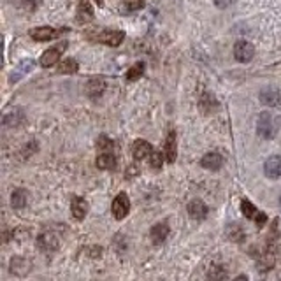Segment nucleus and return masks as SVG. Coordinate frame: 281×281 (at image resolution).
<instances>
[{"label":"nucleus","mask_w":281,"mask_h":281,"mask_svg":"<svg viewBox=\"0 0 281 281\" xmlns=\"http://www.w3.org/2000/svg\"><path fill=\"white\" fill-rule=\"evenodd\" d=\"M279 118L272 113H262L258 116V121H257V132L262 139H274L278 135V130H279Z\"/></svg>","instance_id":"1"},{"label":"nucleus","mask_w":281,"mask_h":281,"mask_svg":"<svg viewBox=\"0 0 281 281\" xmlns=\"http://www.w3.org/2000/svg\"><path fill=\"white\" fill-rule=\"evenodd\" d=\"M95 41L102 44H108L111 48H116L125 41V33L121 30H102L100 33H97Z\"/></svg>","instance_id":"2"},{"label":"nucleus","mask_w":281,"mask_h":281,"mask_svg":"<svg viewBox=\"0 0 281 281\" xmlns=\"http://www.w3.org/2000/svg\"><path fill=\"white\" fill-rule=\"evenodd\" d=\"M65 48H67V43H60L58 46L49 48L48 51H44L43 55H41V65H43L44 69H48V67L56 65V62H58L60 56L63 55V51H65Z\"/></svg>","instance_id":"3"},{"label":"nucleus","mask_w":281,"mask_h":281,"mask_svg":"<svg viewBox=\"0 0 281 281\" xmlns=\"http://www.w3.org/2000/svg\"><path fill=\"white\" fill-rule=\"evenodd\" d=\"M113 216L116 220H123L130 211V199L127 197V193H118L116 199L113 200Z\"/></svg>","instance_id":"4"},{"label":"nucleus","mask_w":281,"mask_h":281,"mask_svg":"<svg viewBox=\"0 0 281 281\" xmlns=\"http://www.w3.org/2000/svg\"><path fill=\"white\" fill-rule=\"evenodd\" d=\"M253 55H255V48H253L252 43H248V41H239V43H235V46H234L235 60L246 63L253 58Z\"/></svg>","instance_id":"5"},{"label":"nucleus","mask_w":281,"mask_h":281,"mask_svg":"<svg viewBox=\"0 0 281 281\" xmlns=\"http://www.w3.org/2000/svg\"><path fill=\"white\" fill-rule=\"evenodd\" d=\"M258 98H260L262 104L267 106V108H278L281 102V93L278 88H274V86H267V88L262 90Z\"/></svg>","instance_id":"6"},{"label":"nucleus","mask_w":281,"mask_h":281,"mask_svg":"<svg viewBox=\"0 0 281 281\" xmlns=\"http://www.w3.org/2000/svg\"><path fill=\"white\" fill-rule=\"evenodd\" d=\"M241 211L242 215L246 216L248 220H255V222L258 223V225H264V223H267V216H265V213L258 211L255 206H253L250 200H242L241 202Z\"/></svg>","instance_id":"7"},{"label":"nucleus","mask_w":281,"mask_h":281,"mask_svg":"<svg viewBox=\"0 0 281 281\" xmlns=\"http://www.w3.org/2000/svg\"><path fill=\"white\" fill-rule=\"evenodd\" d=\"M58 237H56L53 232H44L39 235V239H37V246H39L41 252L44 253H53L58 250Z\"/></svg>","instance_id":"8"},{"label":"nucleus","mask_w":281,"mask_h":281,"mask_svg":"<svg viewBox=\"0 0 281 281\" xmlns=\"http://www.w3.org/2000/svg\"><path fill=\"white\" fill-rule=\"evenodd\" d=\"M151 153H153V148H151V144L148 143V140L137 139L134 143V146H132V155H134V158L137 162H143V160H146V158H150Z\"/></svg>","instance_id":"9"},{"label":"nucleus","mask_w":281,"mask_h":281,"mask_svg":"<svg viewBox=\"0 0 281 281\" xmlns=\"http://www.w3.org/2000/svg\"><path fill=\"white\" fill-rule=\"evenodd\" d=\"M30 37L37 43H48V41H53L58 37V32L51 26H39V28H33L30 32Z\"/></svg>","instance_id":"10"},{"label":"nucleus","mask_w":281,"mask_h":281,"mask_svg":"<svg viewBox=\"0 0 281 281\" xmlns=\"http://www.w3.org/2000/svg\"><path fill=\"white\" fill-rule=\"evenodd\" d=\"M32 269V264H30L28 258H23V257H14L11 260V265H9V271L13 272L14 276H26Z\"/></svg>","instance_id":"11"},{"label":"nucleus","mask_w":281,"mask_h":281,"mask_svg":"<svg viewBox=\"0 0 281 281\" xmlns=\"http://www.w3.org/2000/svg\"><path fill=\"white\" fill-rule=\"evenodd\" d=\"M264 172L271 180H278L281 178V157L274 155V157L267 158V162L264 164Z\"/></svg>","instance_id":"12"},{"label":"nucleus","mask_w":281,"mask_h":281,"mask_svg":"<svg viewBox=\"0 0 281 281\" xmlns=\"http://www.w3.org/2000/svg\"><path fill=\"white\" fill-rule=\"evenodd\" d=\"M76 18H78V23H90L93 20V7L88 0H81L78 6V13H76Z\"/></svg>","instance_id":"13"},{"label":"nucleus","mask_w":281,"mask_h":281,"mask_svg":"<svg viewBox=\"0 0 281 281\" xmlns=\"http://www.w3.org/2000/svg\"><path fill=\"white\" fill-rule=\"evenodd\" d=\"M176 157H178V146H176V132L170 130L167 134V139H165V160L169 164H174L176 162Z\"/></svg>","instance_id":"14"},{"label":"nucleus","mask_w":281,"mask_h":281,"mask_svg":"<svg viewBox=\"0 0 281 281\" xmlns=\"http://www.w3.org/2000/svg\"><path fill=\"white\" fill-rule=\"evenodd\" d=\"M200 165H202L204 169H207V170H218L220 167L223 165V157L220 153L211 151V153L204 155L202 160H200Z\"/></svg>","instance_id":"15"},{"label":"nucleus","mask_w":281,"mask_h":281,"mask_svg":"<svg viewBox=\"0 0 281 281\" xmlns=\"http://www.w3.org/2000/svg\"><path fill=\"white\" fill-rule=\"evenodd\" d=\"M207 206L202 202V200H199V199H195V200H192V202L188 204V215L192 216L193 220H204L207 216Z\"/></svg>","instance_id":"16"},{"label":"nucleus","mask_w":281,"mask_h":281,"mask_svg":"<svg viewBox=\"0 0 281 281\" xmlns=\"http://www.w3.org/2000/svg\"><path fill=\"white\" fill-rule=\"evenodd\" d=\"M23 120H25V113L20 108H13L11 111H7L4 115V125L6 127H18V125L23 123Z\"/></svg>","instance_id":"17"},{"label":"nucleus","mask_w":281,"mask_h":281,"mask_svg":"<svg viewBox=\"0 0 281 281\" xmlns=\"http://www.w3.org/2000/svg\"><path fill=\"white\" fill-rule=\"evenodd\" d=\"M167 237H169V225H167L165 222L157 223V225L151 229V241H153L155 244H164L167 241Z\"/></svg>","instance_id":"18"},{"label":"nucleus","mask_w":281,"mask_h":281,"mask_svg":"<svg viewBox=\"0 0 281 281\" xmlns=\"http://www.w3.org/2000/svg\"><path fill=\"white\" fill-rule=\"evenodd\" d=\"M104 88H106L104 81H102L100 78H93L86 83V95L95 100V98H98L102 93H104Z\"/></svg>","instance_id":"19"},{"label":"nucleus","mask_w":281,"mask_h":281,"mask_svg":"<svg viewBox=\"0 0 281 281\" xmlns=\"http://www.w3.org/2000/svg\"><path fill=\"white\" fill-rule=\"evenodd\" d=\"M71 211L76 220H83L86 216V213H88V202H86L85 199H81V197H74Z\"/></svg>","instance_id":"20"},{"label":"nucleus","mask_w":281,"mask_h":281,"mask_svg":"<svg viewBox=\"0 0 281 281\" xmlns=\"http://www.w3.org/2000/svg\"><path fill=\"white\" fill-rule=\"evenodd\" d=\"M116 165V157L113 155V151H104V153H98L97 157V167L102 170H109L115 169Z\"/></svg>","instance_id":"21"},{"label":"nucleus","mask_w":281,"mask_h":281,"mask_svg":"<svg viewBox=\"0 0 281 281\" xmlns=\"http://www.w3.org/2000/svg\"><path fill=\"white\" fill-rule=\"evenodd\" d=\"M225 234H227V237L230 239V241H234V242H242L244 241V229L242 227H239L237 223H230L229 227H227V230H225Z\"/></svg>","instance_id":"22"},{"label":"nucleus","mask_w":281,"mask_h":281,"mask_svg":"<svg viewBox=\"0 0 281 281\" xmlns=\"http://www.w3.org/2000/svg\"><path fill=\"white\" fill-rule=\"evenodd\" d=\"M79 69L78 62H76L74 58H67V60H62V62L58 63V67H56V71H58V74H76Z\"/></svg>","instance_id":"23"},{"label":"nucleus","mask_w":281,"mask_h":281,"mask_svg":"<svg viewBox=\"0 0 281 281\" xmlns=\"http://www.w3.org/2000/svg\"><path fill=\"white\" fill-rule=\"evenodd\" d=\"M26 199H28V195H26V192L23 188L14 190L13 195H11V202H13V207H16V209L25 207L26 206Z\"/></svg>","instance_id":"24"},{"label":"nucleus","mask_w":281,"mask_h":281,"mask_svg":"<svg viewBox=\"0 0 281 281\" xmlns=\"http://www.w3.org/2000/svg\"><path fill=\"white\" fill-rule=\"evenodd\" d=\"M225 276H227L225 267L220 264H213L209 271H207V281H223Z\"/></svg>","instance_id":"25"},{"label":"nucleus","mask_w":281,"mask_h":281,"mask_svg":"<svg viewBox=\"0 0 281 281\" xmlns=\"http://www.w3.org/2000/svg\"><path fill=\"white\" fill-rule=\"evenodd\" d=\"M32 69H33V62H32V60H30V58H28V60H25V62L20 65V69H18L16 72H13V76H11V79H9V81H11V83L18 81V79H20L21 76L28 74V72L32 71Z\"/></svg>","instance_id":"26"},{"label":"nucleus","mask_w":281,"mask_h":281,"mask_svg":"<svg viewBox=\"0 0 281 281\" xmlns=\"http://www.w3.org/2000/svg\"><path fill=\"white\" fill-rule=\"evenodd\" d=\"M257 265L260 271H269V269H272V265H274V257H272V253L265 252L264 255L258 258Z\"/></svg>","instance_id":"27"},{"label":"nucleus","mask_w":281,"mask_h":281,"mask_svg":"<svg viewBox=\"0 0 281 281\" xmlns=\"http://www.w3.org/2000/svg\"><path fill=\"white\" fill-rule=\"evenodd\" d=\"M144 67H146L144 62H137L135 65H132L127 72V81H135V79H139L144 72Z\"/></svg>","instance_id":"28"},{"label":"nucleus","mask_w":281,"mask_h":281,"mask_svg":"<svg viewBox=\"0 0 281 281\" xmlns=\"http://www.w3.org/2000/svg\"><path fill=\"white\" fill-rule=\"evenodd\" d=\"M200 108H202V111H204V113H211V111H215V109H216V100L211 97L209 93H206L202 98H200Z\"/></svg>","instance_id":"29"},{"label":"nucleus","mask_w":281,"mask_h":281,"mask_svg":"<svg viewBox=\"0 0 281 281\" xmlns=\"http://www.w3.org/2000/svg\"><path fill=\"white\" fill-rule=\"evenodd\" d=\"M144 7V0H123V11L127 13H134Z\"/></svg>","instance_id":"30"},{"label":"nucleus","mask_w":281,"mask_h":281,"mask_svg":"<svg viewBox=\"0 0 281 281\" xmlns=\"http://www.w3.org/2000/svg\"><path fill=\"white\" fill-rule=\"evenodd\" d=\"M113 140L108 137V135H100L97 140V148L100 150V153H104V151H113Z\"/></svg>","instance_id":"31"},{"label":"nucleus","mask_w":281,"mask_h":281,"mask_svg":"<svg viewBox=\"0 0 281 281\" xmlns=\"http://www.w3.org/2000/svg\"><path fill=\"white\" fill-rule=\"evenodd\" d=\"M150 164L153 169H160L162 164H164V157H162V153H158V151H153L150 157Z\"/></svg>","instance_id":"32"},{"label":"nucleus","mask_w":281,"mask_h":281,"mask_svg":"<svg viewBox=\"0 0 281 281\" xmlns=\"http://www.w3.org/2000/svg\"><path fill=\"white\" fill-rule=\"evenodd\" d=\"M43 4V0H23V7L26 11H36Z\"/></svg>","instance_id":"33"},{"label":"nucleus","mask_w":281,"mask_h":281,"mask_svg":"<svg viewBox=\"0 0 281 281\" xmlns=\"http://www.w3.org/2000/svg\"><path fill=\"white\" fill-rule=\"evenodd\" d=\"M232 2H234V0H215L216 7H220V9H225V7H229Z\"/></svg>","instance_id":"34"},{"label":"nucleus","mask_w":281,"mask_h":281,"mask_svg":"<svg viewBox=\"0 0 281 281\" xmlns=\"http://www.w3.org/2000/svg\"><path fill=\"white\" fill-rule=\"evenodd\" d=\"M234 281H248V278H246V276L242 274V276H239V278H235Z\"/></svg>","instance_id":"35"},{"label":"nucleus","mask_w":281,"mask_h":281,"mask_svg":"<svg viewBox=\"0 0 281 281\" xmlns=\"http://www.w3.org/2000/svg\"><path fill=\"white\" fill-rule=\"evenodd\" d=\"M97 2H98V6H104V4H102V0H97Z\"/></svg>","instance_id":"36"},{"label":"nucleus","mask_w":281,"mask_h":281,"mask_svg":"<svg viewBox=\"0 0 281 281\" xmlns=\"http://www.w3.org/2000/svg\"><path fill=\"white\" fill-rule=\"evenodd\" d=\"M279 202H281V197H279Z\"/></svg>","instance_id":"37"}]
</instances>
